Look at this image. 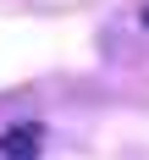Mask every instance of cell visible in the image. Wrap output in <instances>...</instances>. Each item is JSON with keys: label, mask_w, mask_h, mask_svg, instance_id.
<instances>
[{"label": "cell", "mask_w": 149, "mask_h": 160, "mask_svg": "<svg viewBox=\"0 0 149 160\" xmlns=\"http://www.w3.org/2000/svg\"><path fill=\"white\" fill-rule=\"evenodd\" d=\"M44 149V122H11L0 132V160H39Z\"/></svg>", "instance_id": "6da1fadb"}, {"label": "cell", "mask_w": 149, "mask_h": 160, "mask_svg": "<svg viewBox=\"0 0 149 160\" xmlns=\"http://www.w3.org/2000/svg\"><path fill=\"white\" fill-rule=\"evenodd\" d=\"M144 28H149V6H144Z\"/></svg>", "instance_id": "7a4b0ae2"}]
</instances>
